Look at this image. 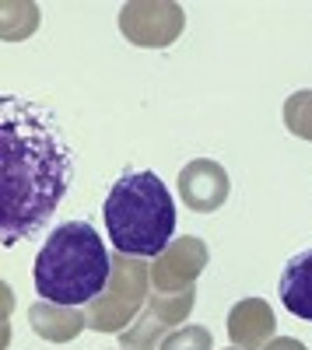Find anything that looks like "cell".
<instances>
[{
    "instance_id": "cell-1",
    "label": "cell",
    "mask_w": 312,
    "mask_h": 350,
    "mask_svg": "<svg viewBox=\"0 0 312 350\" xmlns=\"http://www.w3.org/2000/svg\"><path fill=\"white\" fill-rule=\"evenodd\" d=\"M74 183V154L56 116L21 95L0 98V235L4 245L42 235Z\"/></svg>"
},
{
    "instance_id": "cell-2",
    "label": "cell",
    "mask_w": 312,
    "mask_h": 350,
    "mask_svg": "<svg viewBox=\"0 0 312 350\" xmlns=\"http://www.w3.org/2000/svg\"><path fill=\"white\" fill-rule=\"evenodd\" d=\"M36 291L53 305H92L112 280V256L88 221H64L36 256Z\"/></svg>"
},
{
    "instance_id": "cell-3",
    "label": "cell",
    "mask_w": 312,
    "mask_h": 350,
    "mask_svg": "<svg viewBox=\"0 0 312 350\" xmlns=\"http://www.w3.org/2000/svg\"><path fill=\"white\" fill-rule=\"evenodd\" d=\"M102 217L112 249L137 259H158L176 235V200L155 172H123L105 193Z\"/></svg>"
},
{
    "instance_id": "cell-4",
    "label": "cell",
    "mask_w": 312,
    "mask_h": 350,
    "mask_svg": "<svg viewBox=\"0 0 312 350\" xmlns=\"http://www.w3.org/2000/svg\"><path fill=\"white\" fill-rule=\"evenodd\" d=\"M148 287H151V267H144L137 256H112V280L102 295L84 305L88 315V329L95 333H123L133 319L140 315V308L148 305Z\"/></svg>"
},
{
    "instance_id": "cell-5",
    "label": "cell",
    "mask_w": 312,
    "mask_h": 350,
    "mask_svg": "<svg viewBox=\"0 0 312 350\" xmlns=\"http://www.w3.org/2000/svg\"><path fill=\"white\" fill-rule=\"evenodd\" d=\"M186 28V14L179 4L168 0H130L120 11V32L127 42L140 49H165L172 46Z\"/></svg>"
},
{
    "instance_id": "cell-6",
    "label": "cell",
    "mask_w": 312,
    "mask_h": 350,
    "mask_svg": "<svg viewBox=\"0 0 312 350\" xmlns=\"http://www.w3.org/2000/svg\"><path fill=\"white\" fill-rule=\"evenodd\" d=\"M193 305H196V287L176 291V295H161V291L151 295L148 305L140 308V315L120 333L123 350H158L161 340L168 336V329L176 323H183L193 312Z\"/></svg>"
},
{
    "instance_id": "cell-7",
    "label": "cell",
    "mask_w": 312,
    "mask_h": 350,
    "mask_svg": "<svg viewBox=\"0 0 312 350\" xmlns=\"http://www.w3.org/2000/svg\"><path fill=\"white\" fill-rule=\"evenodd\" d=\"M211 262L207 242L196 239V235H183L172 239L155 262H151V284L161 295H176V291H190L196 284V277L204 273V267Z\"/></svg>"
},
{
    "instance_id": "cell-8",
    "label": "cell",
    "mask_w": 312,
    "mask_h": 350,
    "mask_svg": "<svg viewBox=\"0 0 312 350\" xmlns=\"http://www.w3.org/2000/svg\"><path fill=\"white\" fill-rule=\"evenodd\" d=\"M229 172L211 158H193L183 172H179V196L190 211L196 214H211L218 207H224L229 200Z\"/></svg>"
},
{
    "instance_id": "cell-9",
    "label": "cell",
    "mask_w": 312,
    "mask_h": 350,
    "mask_svg": "<svg viewBox=\"0 0 312 350\" xmlns=\"http://www.w3.org/2000/svg\"><path fill=\"white\" fill-rule=\"evenodd\" d=\"M277 319L263 298H242L229 312V340L235 350H263L274 340Z\"/></svg>"
},
{
    "instance_id": "cell-10",
    "label": "cell",
    "mask_w": 312,
    "mask_h": 350,
    "mask_svg": "<svg viewBox=\"0 0 312 350\" xmlns=\"http://www.w3.org/2000/svg\"><path fill=\"white\" fill-rule=\"evenodd\" d=\"M277 295H281V305H285L295 319L312 323V245L285 262Z\"/></svg>"
},
{
    "instance_id": "cell-11",
    "label": "cell",
    "mask_w": 312,
    "mask_h": 350,
    "mask_svg": "<svg viewBox=\"0 0 312 350\" xmlns=\"http://www.w3.org/2000/svg\"><path fill=\"white\" fill-rule=\"evenodd\" d=\"M28 323L32 329L49 340V343H67L74 336H81V329H88V315L70 305H53V301H36L28 308Z\"/></svg>"
},
{
    "instance_id": "cell-12",
    "label": "cell",
    "mask_w": 312,
    "mask_h": 350,
    "mask_svg": "<svg viewBox=\"0 0 312 350\" xmlns=\"http://www.w3.org/2000/svg\"><path fill=\"white\" fill-rule=\"evenodd\" d=\"M285 126L295 137L312 140V92H309V88H302V92H295L285 102Z\"/></svg>"
},
{
    "instance_id": "cell-13",
    "label": "cell",
    "mask_w": 312,
    "mask_h": 350,
    "mask_svg": "<svg viewBox=\"0 0 312 350\" xmlns=\"http://www.w3.org/2000/svg\"><path fill=\"white\" fill-rule=\"evenodd\" d=\"M161 350H214V340L204 326H183L161 340Z\"/></svg>"
},
{
    "instance_id": "cell-14",
    "label": "cell",
    "mask_w": 312,
    "mask_h": 350,
    "mask_svg": "<svg viewBox=\"0 0 312 350\" xmlns=\"http://www.w3.org/2000/svg\"><path fill=\"white\" fill-rule=\"evenodd\" d=\"M263 350H309L302 340H291V336H274Z\"/></svg>"
}]
</instances>
